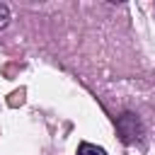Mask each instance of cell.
Returning a JSON list of instances; mask_svg holds the SVG:
<instances>
[{"label":"cell","instance_id":"cell-1","mask_svg":"<svg viewBox=\"0 0 155 155\" xmlns=\"http://www.w3.org/2000/svg\"><path fill=\"white\" fill-rule=\"evenodd\" d=\"M116 133H119V138H121L126 145L138 143V140L143 138V124H140L138 114L124 111V114L116 119Z\"/></svg>","mask_w":155,"mask_h":155},{"label":"cell","instance_id":"cell-2","mask_svg":"<svg viewBox=\"0 0 155 155\" xmlns=\"http://www.w3.org/2000/svg\"><path fill=\"white\" fill-rule=\"evenodd\" d=\"M78 155H107V150L94 145V143H80L78 145Z\"/></svg>","mask_w":155,"mask_h":155},{"label":"cell","instance_id":"cell-3","mask_svg":"<svg viewBox=\"0 0 155 155\" xmlns=\"http://www.w3.org/2000/svg\"><path fill=\"white\" fill-rule=\"evenodd\" d=\"M10 19H12V17H10V7H7L5 2H0V29H5V27L10 24Z\"/></svg>","mask_w":155,"mask_h":155}]
</instances>
